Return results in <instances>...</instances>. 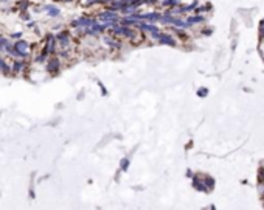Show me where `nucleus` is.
<instances>
[{
    "label": "nucleus",
    "instance_id": "obj_1",
    "mask_svg": "<svg viewBox=\"0 0 264 210\" xmlns=\"http://www.w3.org/2000/svg\"><path fill=\"white\" fill-rule=\"evenodd\" d=\"M14 49L19 52V58H25L27 56V49H28V42L27 41H19L14 44Z\"/></svg>",
    "mask_w": 264,
    "mask_h": 210
},
{
    "label": "nucleus",
    "instance_id": "obj_2",
    "mask_svg": "<svg viewBox=\"0 0 264 210\" xmlns=\"http://www.w3.org/2000/svg\"><path fill=\"white\" fill-rule=\"evenodd\" d=\"M47 70H48L50 73L58 72V70H59V61H58V59H52V61L48 62V65H47Z\"/></svg>",
    "mask_w": 264,
    "mask_h": 210
},
{
    "label": "nucleus",
    "instance_id": "obj_3",
    "mask_svg": "<svg viewBox=\"0 0 264 210\" xmlns=\"http://www.w3.org/2000/svg\"><path fill=\"white\" fill-rule=\"evenodd\" d=\"M23 67H25V61H16L14 65H13V70L17 73V72H20V70H23Z\"/></svg>",
    "mask_w": 264,
    "mask_h": 210
},
{
    "label": "nucleus",
    "instance_id": "obj_4",
    "mask_svg": "<svg viewBox=\"0 0 264 210\" xmlns=\"http://www.w3.org/2000/svg\"><path fill=\"white\" fill-rule=\"evenodd\" d=\"M58 41H59L62 45H67V44H68V34H67V33H61V34H58Z\"/></svg>",
    "mask_w": 264,
    "mask_h": 210
},
{
    "label": "nucleus",
    "instance_id": "obj_5",
    "mask_svg": "<svg viewBox=\"0 0 264 210\" xmlns=\"http://www.w3.org/2000/svg\"><path fill=\"white\" fill-rule=\"evenodd\" d=\"M0 70H2V72H3L5 75H8V73H10V67L6 65V62H5L2 58H0Z\"/></svg>",
    "mask_w": 264,
    "mask_h": 210
},
{
    "label": "nucleus",
    "instance_id": "obj_6",
    "mask_svg": "<svg viewBox=\"0 0 264 210\" xmlns=\"http://www.w3.org/2000/svg\"><path fill=\"white\" fill-rule=\"evenodd\" d=\"M45 10L48 11V13H50V16H53V17L59 14V10H58V8H55V6H50V5H47V6H45Z\"/></svg>",
    "mask_w": 264,
    "mask_h": 210
},
{
    "label": "nucleus",
    "instance_id": "obj_7",
    "mask_svg": "<svg viewBox=\"0 0 264 210\" xmlns=\"http://www.w3.org/2000/svg\"><path fill=\"white\" fill-rule=\"evenodd\" d=\"M8 39H5V37H0V50H2V49H5V47L8 45Z\"/></svg>",
    "mask_w": 264,
    "mask_h": 210
}]
</instances>
